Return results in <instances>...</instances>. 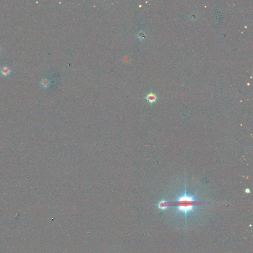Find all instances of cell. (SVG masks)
I'll return each instance as SVG.
<instances>
[{
  "label": "cell",
  "mask_w": 253,
  "mask_h": 253,
  "mask_svg": "<svg viewBox=\"0 0 253 253\" xmlns=\"http://www.w3.org/2000/svg\"><path fill=\"white\" fill-rule=\"evenodd\" d=\"M175 202L176 203L177 213L179 212L184 213L185 221H186L187 213L191 211L194 212L195 207L200 203L199 201H196L194 196L188 195L185 190L184 195L178 197Z\"/></svg>",
  "instance_id": "cell-1"
},
{
  "label": "cell",
  "mask_w": 253,
  "mask_h": 253,
  "mask_svg": "<svg viewBox=\"0 0 253 253\" xmlns=\"http://www.w3.org/2000/svg\"><path fill=\"white\" fill-rule=\"evenodd\" d=\"M10 69L6 66L2 67L1 69H0V72H1V74L4 76H7L8 75H9L10 74Z\"/></svg>",
  "instance_id": "cell-2"
},
{
  "label": "cell",
  "mask_w": 253,
  "mask_h": 253,
  "mask_svg": "<svg viewBox=\"0 0 253 253\" xmlns=\"http://www.w3.org/2000/svg\"><path fill=\"white\" fill-rule=\"evenodd\" d=\"M169 206V203L165 201V200H162L161 201L159 204H158V207L161 210H165L167 208V207Z\"/></svg>",
  "instance_id": "cell-3"
},
{
  "label": "cell",
  "mask_w": 253,
  "mask_h": 253,
  "mask_svg": "<svg viewBox=\"0 0 253 253\" xmlns=\"http://www.w3.org/2000/svg\"><path fill=\"white\" fill-rule=\"evenodd\" d=\"M148 100V102L150 103H153L154 102H155V101L156 99V98L155 97V95L153 94H149L147 95V97L146 98Z\"/></svg>",
  "instance_id": "cell-4"
},
{
  "label": "cell",
  "mask_w": 253,
  "mask_h": 253,
  "mask_svg": "<svg viewBox=\"0 0 253 253\" xmlns=\"http://www.w3.org/2000/svg\"><path fill=\"white\" fill-rule=\"evenodd\" d=\"M41 85L44 87V88H47L49 84V81L48 80V79H43L41 81Z\"/></svg>",
  "instance_id": "cell-5"
},
{
  "label": "cell",
  "mask_w": 253,
  "mask_h": 253,
  "mask_svg": "<svg viewBox=\"0 0 253 253\" xmlns=\"http://www.w3.org/2000/svg\"><path fill=\"white\" fill-rule=\"evenodd\" d=\"M245 192L246 193H249L250 192V190L249 189H248V188H247V189H245Z\"/></svg>",
  "instance_id": "cell-6"
},
{
  "label": "cell",
  "mask_w": 253,
  "mask_h": 253,
  "mask_svg": "<svg viewBox=\"0 0 253 253\" xmlns=\"http://www.w3.org/2000/svg\"><path fill=\"white\" fill-rule=\"evenodd\" d=\"M0 52H1V47H0Z\"/></svg>",
  "instance_id": "cell-7"
}]
</instances>
